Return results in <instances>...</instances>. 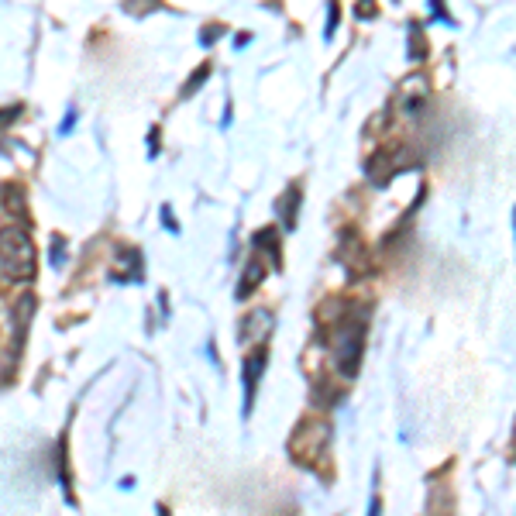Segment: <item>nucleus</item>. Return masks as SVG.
Listing matches in <instances>:
<instances>
[{
  "label": "nucleus",
  "instance_id": "nucleus-1",
  "mask_svg": "<svg viewBox=\"0 0 516 516\" xmlns=\"http://www.w3.org/2000/svg\"><path fill=\"white\" fill-rule=\"evenodd\" d=\"M0 272L7 279H18V283H28L35 276V245H31L28 231L21 228L0 231Z\"/></svg>",
  "mask_w": 516,
  "mask_h": 516
},
{
  "label": "nucleus",
  "instance_id": "nucleus-2",
  "mask_svg": "<svg viewBox=\"0 0 516 516\" xmlns=\"http://www.w3.org/2000/svg\"><path fill=\"white\" fill-rule=\"evenodd\" d=\"M365 351V324L362 320H348L338 327V344H334V362L344 375H355L358 362H362Z\"/></svg>",
  "mask_w": 516,
  "mask_h": 516
},
{
  "label": "nucleus",
  "instance_id": "nucleus-3",
  "mask_svg": "<svg viewBox=\"0 0 516 516\" xmlns=\"http://www.w3.org/2000/svg\"><path fill=\"white\" fill-rule=\"evenodd\" d=\"M327 441H331V427L320 424V420H307V424L296 427L289 451H293V458H314L320 451H327Z\"/></svg>",
  "mask_w": 516,
  "mask_h": 516
},
{
  "label": "nucleus",
  "instance_id": "nucleus-4",
  "mask_svg": "<svg viewBox=\"0 0 516 516\" xmlns=\"http://www.w3.org/2000/svg\"><path fill=\"white\" fill-rule=\"evenodd\" d=\"M272 314L269 310H255V314H248L245 320H241V327H238V338L241 344H252V341H265L269 338V331H272Z\"/></svg>",
  "mask_w": 516,
  "mask_h": 516
},
{
  "label": "nucleus",
  "instance_id": "nucleus-5",
  "mask_svg": "<svg viewBox=\"0 0 516 516\" xmlns=\"http://www.w3.org/2000/svg\"><path fill=\"white\" fill-rule=\"evenodd\" d=\"M262 365H265V348H258V355L248 358V365H245V410L252 406V396H255V386H258V375H262Z\"/></svg>",
  "mask_w": 516,
  "mask_h": 516
},
{
  "label": "nucleus",
  "instance_id": "nucleus-6",
  "mask_svg": "<svg viewBox=\"0 0 516 516\" xmlns=\"http://www.w3.org/2000/svg\"><path fill=\"white\" fill-rule=\"evenodd\" d=\"M262 265H258V262H252V265H248V272H245V276H241V289H238V296H241V300H245V296L248 293H252V289H255V283H258V279H262Z\"/></svg>",
  "mask_w": 516,
  "mask_h": 516
},
{
  "label": "nucleus",
  "instance_id": "nucleus-7",
  "mask_svg": "<svg viewBox=\"0 0 516 516\" xmlns=\"http://www.w3.org/2000/svg\"><path fill=\"white\" fill-rule=\"evenodd\" d=\"M255 248H265V252L272 255V262L276 265H283V258H279V248H276V231H262L255 238Z\"/></svg>",
  "mask_w": 516,
  "mask_h": 516
},
{
  "label": "nucleus",
  "instance_id": "nucleus-8",
  "mask_svg": "<svg viewBox=\"0 0 516 516\" xmlns=\"http://www.w3.org/2000/svg\"><path fill=\"white\" fill-rule=\"evenodd\" d=\"M382 513V506H379V499H372V506H369V516H379Z\"/></svg>",
  "mask_w": 516,
  "mask_h": 516
}]
</instances>
